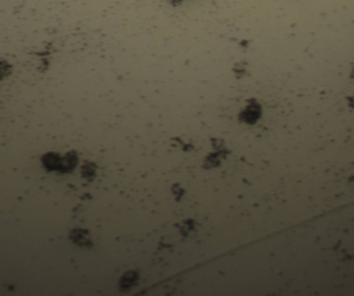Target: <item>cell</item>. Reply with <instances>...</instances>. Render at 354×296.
I'll return each instance as SVG.
<instances>
[{
  "instance_id": "obj_1",
  "label": "cell",
  "mask_w": 354,
  "mask_h": 296,
  "mask_svg": "<svg viewBox=\"0 0 354 296\" xmlns=\"http://www.w3.org/2000/svg\"><path fill=\"white\" fill-rule=\"evenodd\" d=\"M78 157L76 151H69L64 157L61 158L58 171L62 173H69L74 170L78 164Z\"/></svg>"
},
{
  "instance_id": "obj_2",
  "label": "cell",
  "mask_w": 354,
  "mask_h": 296,
  "mask_svg": "<svg viewBox=\"0 0 354 296\" xmlns=\"http://www.w3.org/2000/svg\"><path fill=\"white\" fill-rule=\"evenodd\" d=\"M261 115V109L259 107L258 104L252 102L246 107V109L242 111L241 114V119L245 122V123H249V124H253L257 121Z\"/></svg>"
},
{
  "instance_id": "obj_3",
  "label": "cell",
  "mask_w": 354,
  "mask_h": 296,
  "mask_svg": "<svg viewBox=\"0 0 354 296\" xmlns=\"http://www.w3.org/2000/svg\"><path fill=\"white\" fill-rule=\"evenodd\" d=\"M61 158L60 155L55 152H49L43 155L42 161L45 168L48 171L58 170L60 166Z\"/></svg>"
},
{
  "instance_id": "obj_4",
  "label": "cell",
  "mask_w": 354,
  "mask_h": 296,
  "mask_svg": "<svg viewBox=\"0 0 354 296\" xmlns=\"http://www.w3.org/2000/svg\"><path fill=\"white\" fill-rule=\"evenodd\" d=\"M96 173V167L94 163H87L82 167V174L85 178L90 179L94 177Z\"/></svg>"
}]
</instances>
